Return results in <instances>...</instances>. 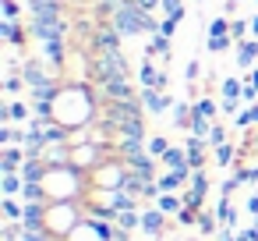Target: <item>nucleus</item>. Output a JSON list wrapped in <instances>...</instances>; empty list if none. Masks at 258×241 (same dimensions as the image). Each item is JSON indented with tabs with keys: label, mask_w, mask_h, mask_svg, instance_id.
Instances as JSON below:
<instances>
[{
	"label": "nucleus",
	"mask_w": 258,
	"mask_h": 241,
	"mask_svg": "<svg viewBox=\"0 0 258 241\" xmlns=\"http://www.w3.org/2000/svg\"><path fill=\"white\" fill-rule=\"evenodd\" d=\"M127 181H131V167L120 156L106 160L92 170V188H99V191H120V188H127Z\"/></svg>",
	"instance_id": "f257e3e1"
},
{
	"label": "nucleus",
	"mask_w": 258,
	"mask_h": 241,
	"mask_svg": "<svg viewBox=\"0 0 258 241\" xmlns=\"http://www.w3.org/2000/svg\"><path fill=\"white\" fill-rule=\"evenodd\" d=\"M166 227H170V216H166L163 209H156V206H142V234H145V237L159 241V237L166 234Z\"/></svg>",
	"instance_id": "f03ea898"
},
{
	"label": "nucleus",
	"mask_w": 258,
	"mask_h": 241,
	"mask_svg": "<svg viewBox=\"0 0 258 241\" xmlns=\"http://www.w3.org/2000/svg\"><path fill=\"white\" fill-rule=\"evenodd\" d=\"M209 138H198V135H191L187 142H184V153H187V163H191V170H205V163H209Z\"/></svg>",
	"instance_id": "7ed1b4c3"
},
{
	"label": "nucleus",
	"mask_w": 258,
	"mask_h": 241,
	"mask_svg": "<svg viewBox=\"0 0 258 241\" xmlns=\"http://www.w3.org/2000/svg\"><path fill=\"white\" fill-rule=\"evenodd\" d=\"M187 181H191V167H173V170H163V174L156 177L159 191H180Z\"/></svg>",
	"instance_id": "20e7f679"
},
{
	"label": "nucleus",
	"mask_w": 258,
	"mask_h": 241,
	"mask_svg": "<svg viewBox=\"0 0 258 241\" xmlns=\"http://www.w3.org/2000/svg\"><path fill=\"white\" fill-rule=\"evenodd\" d=\"M142 107L149 114H166V110H173V100L163 89H142Z\"/></svg>",
	"instance_id": "39448f33"
},
{
	"label": "nucleus",
	"mask_w": 258,
	"mask_h": 241,
	"mask_svg": "<svg viewBox=\"0 0 258 241\" xmlns=\"http://www.w3.org/2000/svg\"><path fill=\"white\" fill-rule=\"evenodd\" d=\"M25 160H29L25 146H4V153H0V174H15V170H22Z\"/></svg>",
	"instance_id": "423d86ee"
},
{
	"label": "nucleus",
	"mask_w": 258,
	"mask_h": 241,
	"mask_svg": "<svg viewBox=\"0 0 258 241\" xmlns=\"http://www.w3.org/2000/svg\"><path fill=\"white\" fill-rule=\"evenodd\" d=\"M138 78H142V89H166V82H170V78H166V75H163V71H159V68L149 61V57L142 61V71H138Z\"/></svg>",
	"instance_id": "0eeeda50"
},
{
	"label": "nucleus",
	"mask_w": 258,
	"mask_h": 241,
	"mask_svg": "<svg viewBox=\"0 0 258 241\" xmlns=\"http://www.w3.org/2000/svg\"><path fill=\"white\" fill-rule=\"evenodd\" d=\"M22 78H25V89H39V85L50 82V75L43 71L39 61H25V64H22Z\"/></svg>",
	"instance_id": "6e6552de"
},
{
	"label": "nucleus",
	"mask_w": 258,
	"mask_h": 241,
	"mask_svg": "<svg viewBox=\"0 0 258 241\" xmlns=\"http://www.w3.org/2000/svg\"><path fill=\"white\" fill-rule=\"evenodd\" d=\"M254 61H258V39H254V36H251V39H240V43H237V68L251 71Z\"/></svg>",
	"instance_id": "1a4fd4ad"
},
{
	"label": "nucleus",
	"mask_w": 258,
	"mask_h": 241,
	"mask_svg": "<svg viewBox=\"0 0 258 241\" xmlns=\"http://www.w3.org/2000/svg\"><path fill=\"white\" fill-rule=\"evenodd\" d=\"M212 160H216V167H237V160H240V149H237L233 142H226V146H216V149H212Z\"/></svg>",
	"instance_id": "9d476101"
},
{
	"label": "nucleus",
	"mask_w": 258,
	"mask_h": 241,
	"mask_svg": "<svg viewBox=\"0 0 258 241\" xmlns=\"http://www.w3.org/2000/svg\"><path fill=\"white\" fill-rule=\"evenodd\" d=\"M0 209H4V220H15V223L25 220V202H18V195H4Z\"/></svg>",
	"instance_id": "9b49d317"
},
{
	"label": "nucleus",
	"mask_w": 258,
	"mask_h": 241,
	"mask_svg": "<svg viewBox=\"0 0 258 241\" xmlns=\"http://www.w3.org/2000/svg\"><path fill=\"white\" fill-rule=\"evenodd\" d=\"M145 54H149V57H166V61H170V54H173V43H170V36H159V32H156V36L149 39Z\"/></svg>",
	"instance_id": "f8f14e48"
},
{
	"label": "nucleus",
	"mask_w": 258,
	"mask_h": 241,
	"mask_svg": "<svg viewBox=\"0 0 258 241\" xmlns=\"http://www.w3.org/2000/svg\"><path fill=\"white\" fill-rule=\"evenodd\" d=\"M156 209H163L166 216H177V213L184 209V199H180L177 191H163V195L156 199Z\"/></svg>",
	"instance_id": "ddd939ff"
},
{
	"label": "nucleus",
	"mask_w": 258,
	"mask_h": 241,
	"mask_svg": "<svg viewBox=\"0 0 258 241\" xmlns=\"http://www.w3.org/2000/svg\"><path fill=\"white\" fill-rule=\"evenodd\" d=\"M46 170H50L46 160H25V163H22V177H25V181H43Z\"/></svg>",
	"instance_id": "4468645a"
},
{
	"label": "nucleus",
	"mask_w": 258,
	"mask_h": 241,
	"mask_svg": "<svg viewBox=\"0 0 258 241\" xmlns=\"http://www.w3.org/2000/svg\"><path fill=\"white\" fill-rule=\"evenodd\" d=\"M216 216H219V223H223L226 230H237V209L230 206V199H219V206H216Z\"/></svg>",
	"instance_id": "2eb2a0df"
},
{
	"label": "nucleus",
	"mask_w": 258,
	"mask_h": 241,
	"mask_svg": "<svg viewBox=\"0 0 258 241\" xmlns=\"http://www.w3.org/2000/svg\"><path fill=\"white\" fill-rule=\"evenodd\" d=\"M159 163H163L166 170H173V167H191V163H187V153H184L180 146H170V149H166V156H163Z\"/></svg>",
	"instance_id": "dca6fc26"
},
{
	"label": "nucleus",
	"mask_w": 258,
	"mask_h": 241,
	"mask_svg": "<svg viewBox=\"0 0 258 241\" xmlns=\"http://www.w3.org/2000/svg\"><path fill=\"white\" fill-rule=\"evenodd\" d=\"M0 36H4L11 46H22L29 32H22V25H18V22H4V25H0Z\"/></svg>",
	"instance_id": "f3484780"
},
{
	"label": "nucleus",
	"mask_w": 258,
	"mask_h": 241,
	"mask_svg": "<svg viewBox=\"0 0 258 241\" xmlns=\"http://www.w3.org/2000/svg\"><path fill=\"white\" fill-rule=\"evenodd\" d=\"M187 188H195L202 199L209 195V188H212V177H209V170H191V181H187Z\"/></svg>",
	"instance_id": "a211bd4d"
},
{
	"label": "nucleus",
	"mask_w": 258,
	"mask_h": 241,
	"mask_svg": "<svg viewBox=\"0 0 258 241\" xmlns=\"http://www.w3.org/2000/svg\"><path fill=\"white\" fill-rule=\"evenodd\" d=\"M187 131H191V135H198V138H209V131H212V121H209V117H202V114L195 110V114H191V124H187Z\"/></svg>",
	"instance_id": "6ab92c4d"
},
{
	"label": "nucleus",
	"mask_w": 258,
	"mask_h": 241,
	"mask_svg": "<svg viewBox=\"0 0 258 241\" xmlns=\"http://www.w3.org/2000/svg\"><path fill=\"white\" fill-rule=\"evenodd\" d=\"M233 124L244 128V131H247V128H258V103H251L247 110H240V114L233 117Z\"/></svg>",
	"instance_id": "aec40b11"
},
{
	"label": "nucleus",
	"mask_w": 258,
	"mask_h": 241,
	"mask_svg": "<svg viewBox=\"0 0 258 241\" xmlns=\"http://www.w3.org/2000/svg\"><path fill=\"white\" fill-rule=\"evenodd\" d=\"M4 195H22V188H25V177H22V170H15V174H4Z\"/></svg>",
	"instance_id": "412c9836"
},
{
	"label": "nucleus",
	"mask_w": 258,
	"mask_h": 241,
	"mask_svg": "<svg viewBox=\"0 0 258 241\" xmlns=\"http://www.w3.org/2000/svg\"><path fill=\"white\" fill-rule=\"evenodd\" d=\"M216 220H219L216 213L202 209V213H198V223H195V230H198V234H219V230H216Z\"/></svg>",
	"instance_id": "4be33fe9"
},
{
	"label": "nucleus",
	"mask_w": 258,
	"mask_h": 241,
	"mask_svg": "<svg viewBox=\"0 0 258 241\" xmlns=\"http://www.w3.org/2000/svg\"><path fill=\"white\" fill-rule=\"evenodd\" d=\"M244 96V78H226L223 82V100H240Z\"/></svg>",
	"instance_id": "5701e85b"
},
{
	"label": "nucleus",
	"mask_w": 258,
	"mask_h": 241,
	"mask_svg": "<svg viewBox=\"0 0 258 241\" xmlns=\"http://www.w3.org/2000/svg\"><path fill=\"white\" fill-rule=\"evenodd\" d=\"M195 110H198L202 117H209V121H216V114H223V110H219L209 96H198V100H195Z\"/></svg>",
	"instance_id": "b1692460"
},
{
	"label": "nucleus",
	"mask_w": 258,
	"mask_h": 241,
	"mask_svg": "<svg viewBox=\"0 0 258 241\" xmlns=\"http://www.w3.org/2000/svg\"><path fill=\"white\" fill-rule=\"evenodd\" d=\"M145 149H149V156L163 160V156H166V149H170V138H166V135H156V138H149V146H145Z\"/></svg>",
	"instance_id": "393cba45"
},
{
	"label": "nucleus",
	"mask_w": 258,
	"mask_h": 241,
	"mask_svg": "<svg viewBox=\"0 0 258 241\" xmlns=\"http://www.w3.org/2000/svg\"><path fill=\"white\" fill-rule=\"evenodd\" d=\"M233 174L240 177V184H258V163H244V167H237Z\"/></svg>",
	"instance_id": "a878e982"
},
{
	"label": "nucleus",
	"mask_w": 258,
	"mask_h": 241,
	"mask_svg": "<svg viewBox=\"0 0 258 241\" xmlns=\"http://www.w3.org/2000/svg\"><path fill=\"white\" fill-rule=\"evenodd\" d=\"M247 32H251V22H244V18L230 22V36H233V43H240V39H251Z\"/></svg>",
	"instance_id": "bb28decb"
},
{
	"label": "nucleus",
	"mask_w": 258,
	"mask_h": 241,
	"mask_svg": "<svg viewBox=\"0 0 258 241\" xmlns=\"http://www.w3.org/2000/svg\"><path fill=\"white\" fill-rule=\"evenodd\" d=\"M233 46V36H209V50L212 54H226Z\"/></svg>",
	"instance_id": "cd10ccee"
},
{
	"label": "nucleus",
	"mask_w": 258,
	"mask_h": 241,
	"mask_svg": "<svg viewBox=\"0 0 258 241\" xmlns=\"http://www.w3.org/2000/svg\"><path fill=\"white\" fill-rule=\"evenodd\" d=\"M230 138H226V128L219 124V121H212V131H209V146L216 149V146H226Z\"/></svg>",
	"instance_id": "c85d7f7f"
},
{
	"label": "nucleus",
	"mask_w": 258,
	"mask_h": 241,
	"mask_svg": "<svg viewBox=\"0 0 258 241\" xmlns=\"http://www.w3.org/2000/svg\"><path fill=\"white\" fill-rule=\"evenodd\" d=\"M163 11H166V18L180 22L184 18V0H163Z\"/></svg>",
	"instance_id": "c756f323"
},
{
	"label": "nucleus",
	"mask_w": 258,
	"mask_h": 241,
	"mask_svg": "<svg viewBox=\"0 0 258 241\" xmlns=\"http://www.w3.org/2000/svg\"><path fill=\"white\" fill-rule=\"evenodd\" d=\"M237 188H240V177H237V174H233V177H226V181H219V199H230Z\"/></svg>",
	"instance_id": "7c9ffc66"
},
{
	"label": "nucleus",
	"mask_w": 258,
	"mask_h": 241,
	"mask_svg": "<svg viewBox=\"0 0 258 241\" xmlns=\"http://www.w3.org/2000/svg\"><path fill=\"white\" fill-rule=\"evenodd\" d=\"M209 36H230V18H212Z\"/></svg>",
	"instance_id": "2f4dec72"
},
{
	"label": "nucleus",
	"mask_w": 258,
	"mask_h": 241,
	"mask_svg": "<svg viewBox=\"0 0 258 241\" xmlns=\"http://www.w3.org/2000/svg\"><path fill=\"white\" fill-rule=\"evenodd\" d=\"M177 223H180V227H195V223H198V209H187V206H184V209L177 213Z\"/></svg>",
	"instance_id": "473e14b6"
},
{
	"label": "nucleus",
	"mask_w": 258,
	"mask_h": 241,
	"mask_svg": "<svg viewBox=\"0 0 258 241\" xmlns=\"http://www.w3.org/2000/svg\"><path fill=\"white\" fill-rule=\"evenodd\" d=\"M244 213H247L251 220H258V191H251V195L244 199Z\"/></svg>",
	"instance_id": "72a5a7b5"
},
{
	"label": "nucleus",
	"mask_w": 258,
	"mask_h": 241,
	"mask_svg": "<svg viewBox=\"0 0 258 241\" xmlns=\"http://www.w3.org/2000/svg\"><path fill=\"white\" fill-rule=\"evenodd\" d=\"M22 241H57V237H53L50 230H25Z\"/></svg>",
	"instance_id": "f704fd0d"
},
{
	"label": "nucleus",
	"mask_w": 258,
	"mask_h": 241,
	"mask_svg": "<svg viewBox=\"0 0 258 241\" xmlns=\"http://www.w3.org/2000/svg\"><path fill=\"white\" fill-rule=\"evenodd\" d=\"M0 8H4V22H18V4H15V0H4V4H0Z\"/></svg>",
	"instance_id": "c9c22d12"
},
{
	"label": "nucleus",
	"mask_w": 258,
	"mask_h": 241,
	"mask_svg": "<svg viewBox=\"0 0 258 241\" xmlns=\"http://www.w3.org/2000/svg\"><path fill=\"white\" fill-rule=\"evenodd\" d=\"M198 75H202V64H198V61H187V68H184V78L195 85V78H198Z\"/></svg>",
	"instance_id": "e433bc0d"
},
{
	"label": "nucleus",
	"mask_w": 258,
	"mask_h": 241,
	"mask_svg": "<svg viewBox=\"0 0 258 241\" xmlns=\"http://www.w3.org/2000/svg\"><path fill=\"white\" fill-rule=\"evenodd\" d=\"M173 32H177V22H173V18H163V22H159V36H170V39H173Z\"/></svg>",
	"instance_id": "4c0bfd02"
},
{
	"label": "nucleus",
	"mask_w": 258,
	"mask_h": 241,
	"mask_svg": "<svg viewBox=\"0 0 258 241\" xmlns=\"http://www.w3.org/2000/svg\"><path fill=\"white\" fill-rule=\"evenodd\" d=\"M22 85H25V78H18V75H11V78H8V82H4V89H8V92H11V96H15V92H18V89H22Z\"/></svg>",
	"instance_id": "58836bf2"
},
{
	"label": "nucleus",
	"mask_w": 258,
	"mask_h": 241,
	"mask_svg": "<svg viewBox=\"0 0 258 241\" xmlns=\"http://www.w3.org/2000/svg\"><path fill=\"white\" fill-rule=\"evenodd\" d=\"M135 4H138L142 11H149V15H152L156 8H163V0H135Z\"/></svg>",
	"instance_id": "ea45409f"
},
{
	"label": "nucleus",
	"mask_w": 258,
	"mask_h": 241,
	"mask_svg": "<svg viewBox=\"0 0 258 241\" xmlns=\"http://www.w3.org/2000/svg\"><path fill=\"white\" fill-rule=\"evenodd\" d=\"M237 107H240V100H223V103H219V110H223L226 117H230V114H237Z\"/></svg>",
	"instance_id": "a19ab883"
},
{
	"label": "nucleus",
	"mask_w": 258,
	"mask_h": 241,
	"mask_svg": "<svg viewBox=\"0 0 258 241\" xmlns=\"http://www.w3.org/2000/svg\"><path fill=\"white\" fill-rule=\"evenodd\" d=\"M244 85H254V89H258V68H254V71H247V75H244Z\"/></svg>",
	"instance_id": "79ce46f5"
},
{
	"label": "nucleus",
	"mask_w": 258,
	"mask_h": 241,
	"mask_svg": "<svg viewBox=\"0 0 258 241\" xmlns=\"http://www.w3.org/2000/svg\"><path fill=\"white\" fill-rule=\"evenodd\" d=\"M251 36H258V15L251 18Z\"/></svg>",
	"instance_id": "37998d69"
},
{
	"label": "nucleus",
	"mask_w": 258,
	"mask_h": 241,
	"mask_svg": "<svg viewBox=\"0 0 258 241\" xmlns=\"http://www.w3.org/2000/svg\"><path fill=\"white\" fill-rule=\"evenodd\" d=\"M254 39H258V36H254Z\"/></svg>",
	"instance_id": "c03bdc74"
},
{
	"label": "nucleus",
	"mask_w": 258,
	"mask_h": 241,
	"mask_svg": "<svg viewBox=\"0 0 258 241\" xmlns=\"http://www.w3.org/2000/svg\"><path fill=\"white\" fill-rule=\"evenodd\" d=\"M254 223H258V220H254Z\"/></svg>",
	"instance_id": "a18cd8bd"
}]
</instances>
